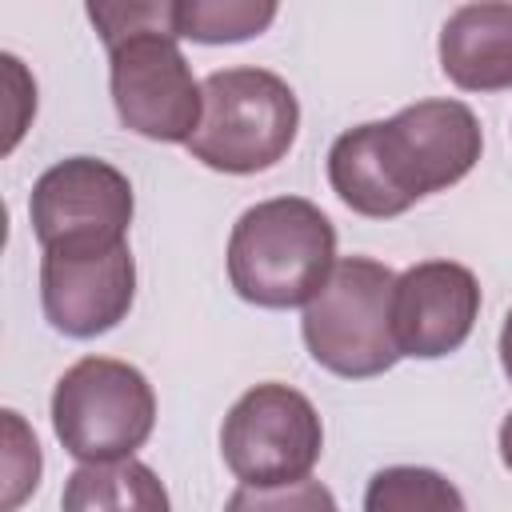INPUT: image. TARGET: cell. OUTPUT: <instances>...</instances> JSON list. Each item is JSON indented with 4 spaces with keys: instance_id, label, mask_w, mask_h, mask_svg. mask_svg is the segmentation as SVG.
<instances>
[{
    "instance_id": "6da1fadb",
    "label": "cell",
    "mask_w": 512,
    "mask_h": 512,
    "mask_svg": "<svg viewBox=\"0 0 512 512\" xmlns=\"http://www.w3.org/2000/svg\"><path fill=\"white\" fill-rule=\"evenodd\" d=\"M480 148V120L468 104L416 100L392 120L340 132L328 148V184L352 212L392 220L416 200L460 184Z\"/></svg>"
},
{
    "instance_id": "7a4b0ae2",
    "label": "cell",
    "mask_w": 512,
    "mask_h": 512,
    "mask_svg": "<svg viewBox=\"0 0 512 512\" xmlns=\"http://www.w3.org/2000/svg\"><path fill=\"white\" fill-rule=\"evenodd\" d=\"M336 268V228L304 196H272L240 212L228 236V280L256 308L308 304Z\"/></svg>"
},
{
    "instance_id": "3957f363",
    "label": "cell",
    "mask_w": 512,
    "mask_h": 512,
    "mask_svg": "<svg viewBox=\"0 0 512 512\" xmlns=\"http://www.w3.org/2000/svg\"><path fill=\"white\" fill-rule=\"evenodd\" d=\"M200 88L204 112L188 140L192 160L216 172L248 176L288 156L300 128V104L288 80L268 68H224Z\"/></svg>"
},
{
    "instance_id": "277c9868",
    "label": "cell",
    "mask_w": 512,
    "mask_h": 512,
    "mask_svg": "<svg viewBox=\"0 0 512 512\" xmlns=\"http://www.w3.org/2000/svg\"><path fill=\"white\" fill-rule=\"evenodd\" d=\"M396 272L368 256L336 260L324 288L304 304V344L320 368L344 380H368L400 360L392 336Z\"/></svg>"
},
{
    "instance_id": "5b68a950",
    "label": "cell",
    "mask_w": 512,
    "mask_h": 512,
    "mask_svg": "<svg viewBox=\"0 0 512 512\" xmlns=\"http://www.w3.org/2000/svg\"><path fill=\"white\" fill-rule=\"evenodd\" d=\"M156 424V396L140 368L112 356H84L52 388V428L80 464L128 460Z\"/></svg>"
},
{
    "instance_id": "8992f818",
    "label": "cell",
    "mask_w": 512,
    "mask_h": 512,
    "mask_svg": "<svg viewBox=\"0 0 512 512\" xmlns=\"http://www.w3.org/2000/svg\"><path fill=\"white\" fill-rule=\"evenodd\" d=\"M220 452L240 484H296L308 480L324 452V424L304 392L268 380L248 388L228 408L220 428Z\"/></svg>"
},
{
    "instance_id": "52a82bcc",
    "label": "cell",
    "mask_w": 512,
    "mask_h": 512,
    "mask_svg": "<svg viewBox=\"0 0 512 512\" xmlns=\"http://www.w3.org/2000/svg\"><path fill=\"white\" fill-rule=\"evenodd\" d=\"M176 40V28H140L108 48L116 116L144 140L188 144L204 112V88Z\"/></svg>"
},
{
    "instance_id": "ba28073f",
    "label": "cell",
    "mask_w": 512,
    "mask_h": 512,
    "mask_svg": "<svg viewBox=\"0 0 512 512\" xmlns=\"http://www.w3.org/2000/svg\"><path fill=\"white\" fill-rule=\"evenodd\" d=\"M132 184L120 168L96 156H68L52 164L28 200L40 248H108L124 244L132 224Z\"/></svg>"
},
{
    "instance_id": "9c48e42d",
    "label": "cell",
    "mask_w": 512,
    "mask_h": 512,
    "mask_svg": "<svg viewBox=\"0 0 512 512\" xmlns=\"http://www.w3.org/2000/svg\"><path fill=\"white\" fill-rule=\"evenodd\" d=\"M136 300V260L128 244L108 248H44L40 304L56 332L92 340L116 328Z\"/></svg>"
},
{
    "instance_id": "30bf717a",
    "label": "cell",
    "mask_w": 512,
    "mask_h": 512,
    "mask_svg": "<svg viewBox=\"0 0 512 512\" xmlns=\"http://www.w3.org/2000/svg\"><path fill=\"white\" fill-rule=\"evenodd\" d=\"M480 316V284L456 260H424L396 276L392 336L400 356L436 360L456 352Z\"/></svg>"
},
{
    "instance_id": "8fae6325",
    "label": "cell",
    "mask_w": 512,
    "mask_h": 512,
    "mask_svg": "<svg viewBox=\"0 0 512 512\" xmlns=\"http://www.w3.org/2000/svg\"><path fill=\"white\" fill-rule=\"evenodd\" d=\"M440 68L464 92L512 88V4H460L440 28Z\"/></svg>"
},
{
    "instance_id": "7c38bea8",
    "label": "cell",
    "mask_w": 512,
    "mask_h": 512,
    "mask_svg": "<svg viewBox=\"0 0 512 512\" xmlns=\"http://www.w3.org/2000/svg\"><path fill=\"white\" fill-rule=\"evenodd\" d=\"M60 512H172L164 480L140 460L80 464L60 496Z\"/></svg>"
},
{
    "instance_id": "4fadbf2b",
    "label": "cell",
    "mask_w": 512,
    "mask_h": 512,
    "mask_svg": "<svg viewBox=\"0 0 512 512\" xmlns=\"http://www.w3.org/2000/svg\"><path fill=\"white\" fill-rule=\"evenodd\" d=\"M364 512H468L460 488L436 468L392 464L364 488Z\"/></svg>"
},
{
    "instance_id": "5bb4252c",
    "label": "cell",
    "mask_w": 512,
    "mask_h": 512,
    "mask_svg": "<svg viewBox=\"0 0 512 512\" xmlns=\"http://www.w3.org/2000/svg\"><path fill=\"white\" fill-rule=\"evenodd\" d=\"M276 20L268 0H176V36L196 44H236Z\"/></svg>"
},
{
    "instance_id": "9a60e30c",
    "label": "cell",
    "mask_w": 512,
    "mask_h": 512,
    "mask_svg": "<svg viewBox=\"0 0 512 512\" xmlns=\"http://www.w3.org/2000/svg\"><path fill=\"white\" fill-rule=\"evenodd\" d=\"M224 512H340V508H336V496L320 480H296V484H276V488L240 484L228 496Z\"/></svg>"
},
{
    "instance_id": "2e32d148",
    "label": "cell",
    "mask_w": 512,
    "mask_h": 512,
    "mask_svg": "<svg viewBox=\"0 0 512 512\" xmlns=\"http://www.w3.org/2000/svg\"><path fill=\"white\" fill-rule=\"evenodd\" d=\"M4 432H8V448H4V512H16L24 504L28 492H36L40 484V444L36 436L24 428L20 412H4Z\"/></svg>"
},
{
    "instance_id": "e0dca14e",
    "label": "cell",
    "mask_w": 512,
    "mask_h": 512,
    "mask_svg": "<svg viewBox=\"0 0 512 512\" xmlns=\"http://www.w3.org/2000/svg\"><path fill=\"white\" fill-rule=\"evenodd\" d=\"M500 364H504V376L512 380V308H508L504 328H500Z\"/></svg>"
},
{
    "instance_id": "ac0fdd59",
    "label": "cell",
    "mask_w": 512,
    "mask_h": 512,
    "mask_svg": "<svg viewBox=\"0 0 512 512\" xmlns=\"http://www.w3.org/2000/svg\"><path fill=\"white\" fill-rule=\"evenodd\" d=\"M500 460H504V468L512 472V412H508L504 424H500Z\"/></svg>"
}]
</instances>
